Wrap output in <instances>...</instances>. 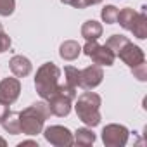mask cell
<instances>
[{"mask_svg": "<svg viewBox=\"0 0 147 147\" xmlns=\"http://www.w3.org/2000/svg\"><path fill=\"white\" fill-rule=\"evenodd\" d=\"M50 118V109L47 102H35L30 107L23 109L19 113V125H21V133L26 135H38L43 130L45 121Z\"/></svg>", "mask_w": 147, "mask_h": 147, "instance_id": "cell-1", "label": "cell"}, {"mask_svg": "<svg viewBox=\"0 0 147 147\" xmlns=\"http://www.w3.org/2000/svg\"><path fill=\"white\" fill-rule=\"evenodd\" d=\"M100 104H102V99L99 94L90 92V90L82 94L76 99V106H75L78 119L83 121L90 128L97 126L100 123Z\"/></svg>", "mask_w": 147, "mask_h": 147, "instance_id": "cell-2", "label": "cell"}, {"mask_svg": "<svg viewBox=\"0 0 147 147\" xmlns=\"http://www.w3.org/2000/svg\"><path fill=\"white\" fill-rule=\"evenodd\" d=\"M59 78H61V69L54 62H45L38 67L35 75V88L36 94L42 99H49L59 90Z\"/></svg>", "mask_w": 147, "mask_h": 147, "instance_id": "cell-3", "label": "cell"}, {"mask_svg": "<svg viewBox=\"0 0 147 147\" xmlns=\"http://www.w3.org/2000/svg\"><path fill=\"white\" fill-rule=\"evenodd\" d=\"M75 99H76V88L67 87L66 83L59 85V90L47 99V106L50 109V114L59 116V118L67 116L71 113V106H73Z\"/></svg>", "mask_w": 147, "mask_h": 147, "instance_id": "cell-4", "label": "cell"}, {"mask_svg": "<svg viewBox=\"0 0 147 147\" xmlns=\"http://www.w3.org/2000/svg\"><path fill=\"white\" fill-rule=\"evenodd\" d=\"M83 54L87 57H90L94 61V64L97 66H113L114 64V52L107 47V45H99L97 40H90L85 43V47L82 49Z\"/></svg>", "mask_w": 147, "mask_h": 147, "instance_id": "cell-5", "label": "cell"}, {"mask_svg": "<svg viewBox=\"0 0 147 147\" xmlns=\"http://www.w3.org/2000/svg\"><path fill=\"white\" fill-rule=\"evenodd\" d=\"M128 137H130V131L123 125L111 123V125L104 126V130H102V142L106 147H123V145H126Z\"/></svg>", "mask_w": 147, "mask_h": 147, "instance_id": "cell-6", "label": "cell"}, {"mask_svg": "<svg viewBox=\"0 0 147 147\" xmlns=\"http://www.w3.org/2000/svg\"><path fill=\"white\" fill-rule=\"evenodd\" d=\"M43 131V137L45 140L50 144V145H55V147H69L75 144V137L73 133L66 128V126H61V125H52Z\"/></svg>", "mask_w": 147, "mask_h": 147, "instance_id": "cell-7", "label": "cell"}, {"mask_svg": "<svg viewBox=\"0 0 147 147\" xmlns=\"http://www.w3.org/2000/svg\"><path fill=\"white\" fill-rule=\"evenodd\" d=\"M102 78H104L102 66H97V64L87 66L85 69L80 71V87L83 90H94L102 83Z\"/></svg>", "mask_w": 147, "mask_h": 147, "instance_id": "cell-8", "label": "cell"}, {"mask_svg": "<svg viewBox=\"0 0 147 147\" xmlns=\"http://www.w3.org/2000/svg\"><path fill=\"white\" fill-rule=\"evenodd\" d=\"M116 57H119L130 69L135 67V66H138V64H142V62H145V54H144V50H142L138 45H133L130 40L121 47V50L116 54Z\"/></svg>", "mask_w": 147, "mask_h": 147, "instance_id": "cell-9", "label": "cell"}, {"mask_svg": "<svg viewBox=\"0 0 147 147\" xmlns=\"http://www.w3.org/2000/svg\"><path fill=\"white\" fill-rule=\"evenodd\" d=\"M19 94H21L19 78H4L0 82V102L11 106L18 100Z\"/></svg>", "mask_w": 147, "mask_h": 147, "instance_id": "cell-10", "label": "cell"}, {"mask_svg": "<svg viewBox=\"0 0 147 147\" xmlns=\"http://www.w3.org/2000/svg\"><path fill=\"white\" fill-rule=\"evenodd\" d=\"M9 67H11L12 75H14L16 78H24V76H28L30 73H31V69H33L31 61H30L28 57H24V55H14V57L11 59V62H9Z\"/></svg>", "mask_w": 147, "mask_h": 147, "instance_id": "cell-11", "label": "cell"}, {"mask_svg": "<svg viewBox=\"0 0 147 147\" xmlns=\"http://www.w3.org/2000/svg\"><path fill=\"white\" fill-rule=\"evenodd\" d=\"M80 54H82V47L75 40H66L59 47V55L64 61H75V59H78Z\"/></svg>", "mask_w": 147, "mask_h": 147, "instance_id": "cell-12", "label": "cell"}, {"mask_svg": "<svg viewBox=\"0 0 147 147\" xmlns=\"http://www.w3.org/2000/svg\"><path fill=\"white\" fill-rule=\"evenodd\" d=\"M130 31L138 40H145L147 38V14H145V7H142V11L137 14V19H135V23H133Z\"/></svg>", "mask_w": 147, "mask_h": 147, "instance_id": "cell-13", "label": "cell"}, {"mask_svg": "<svg viewBox=\"0 0 147 147\" xmlns=\"http://www.w3.org/2000/svg\"><path fill=\"white\" fill-rule=\"evenodd\" d=\"M82 36H83L87 42L100 38V36H102V24L97 23V21H94V19L85 21L83 26H82Z\"/></svg>", "mask_w": 147, "mask_h": 147, "instance_id": "cell-14", "label": "cell"}, {"mask_svg": "<svg viewBox=\"0 0 147 147\" xmlns=\"http://www.w3.org/2000/svg\"><path fill=\"white\" fill-rule=\"evenodd\" d=\"M4 126V130L11 135H19L21 133V125H19V113H12L9 111V114L2 119V123H0Z\"/></svg>", "mask_w": 147, "mask_h": 147, "instance_id": "cell-15", "label": "cell"}, {"mask_svg": "<svg viewBox=\"0 0 147 147\" xmlns=\"http://www.w3.org/2000/svg\"><path fill=\"white\" fill-rule=\"evenodd\" d=\"M137 11H133V9H130V7H125L123 11H118V19H116V23H119V26L123 28V30H131V26H133V23H135V19H137Z\"/></svg>", "mask_w": 147, "mask_h": 147, "instance_id": "cell-16", "label": "cell"}, {"mask_svg": "<svg viewBox=\"0 0 147 147\" xmlns=\"http://www.w3.org/2000/svg\"><path fill=\"white\" fill-rule=\"evenodd\" d=\"M73 137H75V144H78L82 147H88L95 142V133L90 128H78Z\"/></svg>", "mask_w": 147, "mask_h": 147, "instance_id": "cell-17", "label": "cell"}, {"mask_svg": "<svg viewBox=\"0 0 147 147\" xmlns=\"http://www.w3.org/2000/svg\"><path fill=\"white\" fill-rule=\"evenodd\" d=\"M64 83L67 87H73V88H78L80 87V69L73 67V66H66L64 67Z\"/></svg>", "mask_w": 147, "mask_h": 147, "instance_id": "cell-18", "label": "cell"}, {"mask_svg": "<svg viewBox=\"0 0 147 147\" xmlns=\"http://www.w3.org/2000/svg\"><path fill=\"white\" fill-rule=\"evenodd\" d=\"M126 42H128V38H126V36H123V35H113V36H109V38H107L106 45H107V47L114 52V55H116Z\"/></svg>", "mask_w": 147, "mask_h": 147, "instance_id": "cell-19", "label": "cell"}, {"mask_svg": "<svg viewBox=\"0 0 147 147\" xmlns=\"http://www.w3.org/2000/svg\"><path fill=\"white\" fill-rule=\"evenodd\" d=\"M100 18L106 24H114L116 19H118V9L114 5H106L100 12Z\"/></svg>", "mask_w": 147, "mask_h": 147, "instance_id": "cell-20", "label": "cell"}, {"mask_svg": "<svg viewBox=\"0 0 147 147\" xmlns=\"http://www.w3.org/2000/svg\"><path fill=\"white\" fill-rule=\"evenodd\" d=\"M16 9V0H0V16H11Z\"/></svg>", "mask_w": 147, "mask_h": 147, "instance_id": "cell-21", "label": "cell"}, {"mask_svg": "<svg viewBox=\"0 0 147 147\" xmlns=\"http://www.w3.org/2000/svg\"><path fill=\"white\" fill-rule=\"evenodd\" d=\"M131 73H133V76H135L137 80L145 82V80H147V64H145V62H142V64H138V66L131 67Z\"/></svg>", "mask_w": 147, "mask_h": 147, "instance_id": "cell-22", "label": "cell"}, {"mask_svg": "<svg viewBox=\"0 0 147 147\" xmlns=\"http://www.w3.org/2000/svg\"><path fill=\"white\" fill-rule=\"evenodd\" d=\"M11 45H12L11 36H9L7 33H4V31H0V54H2V52H7V50L11 49Z\"/></svg>", "mask_w": 147, "mask_h": 147, "instance_id": "cell-23", "label": "cell"}, {"mask_svg": "<svg viewBox=\"0 0 147 147\" xmlns=\"http://www.w3.org/2000/svg\"><path fill=\"white\" fill-rule=\"evenodd\" d=\"M61 2L64 5H71V7H75V9H85L83 7V0H61Z\"/></svg>", "mask_w": 147, "mask_h": 147, "instance_id": "cell-24", "label": "cell"}, {"mask_svg": "<svg viewBox=\"0 0 147 147\" xmlns=\"http://www.w3.org/2000/svg\"><path fill=\"white\" fill-rule=\"evenodd\" d=\"M9 114V106L4 104V102H0V123H2V119Z\"/></svg>", "mask_w": 147, "mask_h": 147, "instance_id": "cell-25", "label": "cell"}, {"mask_svg": "<svg viewBox=\"0 0 147 147\" xmlns=\"http://www.w3.org/2000/svg\"><path fill=\"white\" fill-rule=\"evenodd\" d=\"M102 0H83V7L87 9V7H90V5H97V4H100Z\"/></svg>", "mask_w": 147, "mask_h": 147, "instance_id": "cell-26", "label": "cell"}, {"mask_svg": "<svg viewBox=\"0 0 147 147\" xmlns=\"http://www.w3.org/2000/svg\"><path fill=\"white\" fill-rule=\"evenodd\" d=\"M24 145H33V147H38V144L35 140H24V142H19L18 147H24Z\"/></svg>", "mask_w": 147, "mask_h": 147, "instance_id": "cell-27", "label": "cell"}, {"mask_svg": "<svg viewBox=\"0 0 147 147\" xmlns=\"http://www.w3.org/2000/svg\"><path fill=\"white\" fill-rule=\"evenodd\" d=\"M7 145V142H5V138H2V137H0V147H5Z\"/></svg>", "mask_w": 147, "mask_h": 147, "instance_id": "cell-28", "label": "cell"}, {"mask_svg": "<svg viewBox=\"0 0 147 147\" xmlns=\"http://www.w3.org/2000/svg\"><path fill=\"white\" fill-rule=\"evenodd\" d=\"M0 31H4V26H2V23H0Z\"/></svg>", "mask_w": 147, "mask_h": 147, "instance_id": "cell-29", "label": "cell"}]
</instances>
